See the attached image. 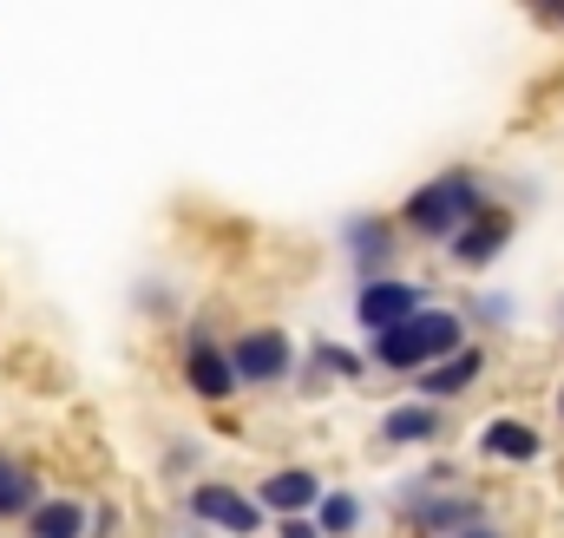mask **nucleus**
<instances>
[{
    "instance_id": "f257e3e1",
    "label": "nucleus",
    "mask_w": 564,
    "mask_h": 538,
    "mask_svg": "<svg viewBox=\"0 0 564 538\" xmlns=\"http://www.w3.org/2000/svg\"><path fill=\"white\" fill-rule=\"evenodd\" d=\"M466 342H473L466 309H459V302H426V309H414L408 322H394V329L368 335V362H375V375L414 381L421 368L446 362V355H459Z\"/></svg>"
},
{
    "instance_id": "f03ea898",
    "label": "nucleus",
    "mask_w": 564,
    "mask_h": 538,
    "mask_svg": "<svg viewBox=\"0 0 564 538\" xmlns=\"http://www.w3.org/2000/svg\"><path fill=\"white\" fill-rule=\"evenodd\" d=\"M486 513H492V506L459 480L453 460H433L426 473H414V480L394 486V519L421 538H453V532H466L473 519H486Z\"/></svg>"
},
{
    "instance_id": "7ed1b4c3",
    "label": "nucleus",
    "mask_w": 564,
    "mask_h": 538,
    "mask_svg": "<svg viewBox=\"0 0 564 538\" xmlns=\"http://www.w3.org/2000/svg\"><path fill=\"white\" fill-rule=\"evenodd\" d=\"M479 204H492V184L473 171V164H446V171H433L421 177L408 197H401V230L414 237V244H433V250H446V237L479 211Z\"/></svg>"
},
{
    "instance_id": "20e7f679",
    "label": "nucleus",
    "mask_w": 564,
    "mask_h": 538,
    "mask_svg": "<svg viewBox=\"0 0 564 538\" xmlns=\"http://www.w3.org/2000/svg\"><path fill=\"white\" fill-rule=\"evenodd\" d=\"M184 519H191L197 532H217V538H263L276 526V519L263 513L257 486H237V480H224V473H197V480L184 486Z\"/></svg>"
},
{
    "instance_id": "39448f33",
    "label": "nucleus",
    "mask_w": 564,
    "mask_h": 538,
    "mask_svg": "<svg viewBox=\"0 0 564 538\" xmlns=\"http://www.w3.org/2000/svg\"><path fill=\"white\" fill-rule=\"evenodd\" d=\"M230 362H237L243 395H276V388H295L302 375V342L282 322H243L230 335Z\"/></svg>"
},
{
    "instance_id": "423d86ee",
    "label": "nucleus",
    "mask_w": 564,
    "mask_h": 538,
    "mask_svg": "<svg viewBox=\"0 0 564 538\" xmlns=\"http://www.w3.org/2000/svg\"><path fill=\"white\" fill-rule=\"evenodd\" d=\"M177 381L197 407H230L243 395L237 381V362H230V335H217L204 315L184 322V342H177Z\"/></svg>"
},
{
    "instance_id": "0eeeda50",
    "label": "nucleus",
    "mask_w": 564,
    "mask_h": 538,
    "mask_svg": "<svg viewBox=\"0 0 564 538\" xmlns=\"http://www.w3.org/2000/svg\"><path fill=\"white\" fill-rule=\"evenodd\" d=\"M335 250H341V263L355 269V282L361 276H388V269H401L408 230H401L394 211H348L335 224Z\"/></svg>"
},
{
    "instance_id": "6e6552de",
    "label": "nucleus",
    "mask_w": 564,
    "mask_h": 538,
    "mask_svg": "<svg viewBox=\"0 0 564 538\" xmlns=\"http://www.w3.org/2000/svg\"><path fill=\"white\" fill-rule=\"evenodd\" d=\"M512 237H519V211L492 197V204H479V211L446 237V263L459 269V276H486V269L512 250Z\"/></svg>"
},
{
    "instance_id": "1a4fd4ad",
    "label": "nucleus",
    "mask_w": 564,
    "mask_h": 538,
    "mask_svg": "<svg viewBox=\"0 0 564 538\" xmlns=\"http://www.w3.org/2000/svg\"><path fill=\"white\" fill-rule=\"evenodd\" d=\"M426 302H433V289H426L421 276L388 269V276H361V282H355L348 315H355V329H361V335H381V329L408 322V315H414V309H426Z\"/></svg>"
},
{
    "instance_id": "9d476101",
    "label": "nucleus",
    "mask_w": 564,
    "mask_h": 538,
    "mask_svg": "<svg viewBox=\"0 0 564 538\" xmlns=\"http://www.w3.org/2000/svg\"><path fill=\"white\" fill-rule=\"evenodd\" d=\"M375 440L388 453H421V446H440L446 440V407L426 401V395H408V401H388L381 420H375Z\"/></svg>"
},
{
    "instance_id": "9b49d317",
    "label": "nucleus",
    "mask_w": 564,
    "mask_h": 538,
    "mask_svg": "<svg viewBox=\"0 0 564 538\" xmlns=\"http://www.w3.org/2000/svg\"><path fill=\"white\" fill-rule=\"evenodd\" d=\"M473 453L499 473H519V466H539L545 460V433L525 420V413H492L479 433H473Z\"/></svg>"
},
{
    "instance_id": "f8f14e48",
    "label": "nucleus",
    "mask_w": 564,
    "mask_h": 538,
    "mask_svg": "<svg viewBox=\"0 0 564 538\" xmlns=\"http://www.w3.org/2000/svg\"><path fill=\"white\" fill-rule=\"evenodd\" d=\"M375 375V362H368V348H355V342H335V335H315L308 348H302V388L308 395H322V388H361Z\"/></svg>"
},
{
    "instance_id": "ddd939ff",
    "label": "nucleus",
    "mask_w": 564,
    "mask_h": 538,
    "mask_svg": "<svg viewBox=\"0 0 564 538\" xmlns=\"http://www.w3.org/2000/svg\"><path fill=\"white\" fill-rule=\"evenodd\" d=\"M328 493V480L308 466V460H282L270 473H257V499L270 519H295V513H315V499Z\"/></svg>"
},
{
    "instance_id": "4468645a",
    "label": "nucleus",
    "mask_w": 564,
    "mask_h": 538,
    "mask_svg": "<svg viewBox=\"0 0 564 538\" xmlns=\"http://www.w3.org/2000/svg\"><path fill=\"white\" fill-rule=\"evenodd\" d=\"M486 368H492V348H486V342H466L459 355H446V362H433V368L414 375V395L453 407V401H466V395L486 381Z\"/></svg>"
},
{
    "instance_id": "2eb2a0df",
    "label": "nucleus",
    "mask_w": 564,
    "mask_h": 538,
    "mask_svg": "<svg viewBox=\"0 0 564 538\" xmlns=\"http://www.w3.org/2000/svg\"><path fill=\"white\" fill-rule=\"evenodd\" d=\"M13 532L20 538H93V499L86 493H46Z\"/></svg>"
},
{
    "instance_id": "dca6fc26",
    "label": "nucleus",
    "mask_w": 564,
    "mask_h": 538,
    "mask_svg": "<svg viewBox=\"0 0 564 538\" xmlns=\"http://www.w3.org/2000/svg\"><path fill=\"white\" fill-rule=\"evenodd\" d=\"M46 499V480H40V466L26 460V453H13V446H0V526H20L33 506Z\"/></svg>"
},
{
    "instance_id": "f3484780",
    "label": "nucleus",
    "mask_w": 564,
    "mask_h": 538,
    "mask_svg": "<svg viewBox=\"0 0 564 538\" xmlns=\"http://www.w3.org/2000/svg\"><path fill=\"white\" fill-rule=\"evenodd\" d=\"M315 526L328 538H361L368 532V499H361L355 486H328V493L315 499Z\"/></svg>"
},
{
    "instance_id": "a211bd4d",
    "label": "nucleus",
    "mask_w": 564,
    "mask_h": 538,
    "mask_svg": "<svg viewBox=\"0 0 564 538\" xmlns=\"http://www.w3.org/2000/svg\"><path fill=\"white\" fill-rule=\"evenodd\" d=\"M459 309H466L473 329H512V309H519V302H512L506 289H479V295H466Z\"/></svg>"
},
{
    "instance_id": "6ab92c4d",
    "label": "nucleus",
    "mask_w": 564,
    "mask_h": 538,
    "mask_svg": "<svg viewBox=\"0 0 564 538\" xmlns=\"http://www.w3.org/2000/svg\"><path fill=\"white\" fill-rule=\"evenodd\" d=\"M126 532V499L119 493H99L93 499V538H119Z\"/></svg>"
},
{
    "instance_id": "aec40b11",
    "label": "nucleus",
    "mask_w": 564,
    "mask_h": 538,
    "mask_svg": "<svg viewBox=\"0 0 564 538\" xmlns=\"http://www.w3.org/2000/svg\"><path fill=\"white\" fill-rule=\"evenodd\" d=\"M132 302H139V315H151V322H171V315H177L164 282H139V289H132Z\"/></svg>"
},
{
    "instance_id": "412c9836",
    "label": "nucleus",
    "mask_w": 564,
    "mask_h": 538,
    "mask_svg": "<svg viewBox=\"0 0 564 538\" xmlns=\"http://www.w3.org/2000/svg\"><path fill=\"white\" fill-rule=\"evenodd\" d=\"M525 13H532V26H545V33H564V0H525Z\"/></svg>"
},
{
    "instance_id": "4be33fe9",
    "label": "nucleus",
    "mask_w": 564,
    "mask_h": 538,
    "mask_svg": "<svg viewBox=\"0 0 564 538\" xmlns=\"http://www.w3.org/2000/svg\"><path fill=\"white\" fill-rule=\"evenodd\" d=\"M270 538H328V532L315 526V513H295V519H276V526H270Z\"/></svg>"
},
{
    "instance_id": "5701e85b",
    "label": "nucleus",
    "mask_w": 564,
    "mask_h": 538,
    "mask_svg": "<svg viewBox=\"0 0 564 538\" xmlns=\"http://www.w3.org/2000/svg\"><path fill=\"white\" fill-rule=\"evenodd\" d=\"M191 460H197V446H191V440H177V446L164 453V473H171V480H184V473H191Z\"/></svg>"
},
{
    "instance_id": "b1692460",
    "label": "nucleus",
    "mask_w": 564,
    "mask_h": 538,
    "mask_svg": "<svg viewBox=\"0 0 564 538\" xmlns=\"http://www.w3.org/2000/svg\"><path fill=\"white\" fill-rule=\"evenodd\" d=\"M453 538H506V526H499V519H492V513H486V519H473V526H466V532H453Z\"/></svg>"
},
{
    "instance_id": "393cba45",
    "label": "nucleus",
    "mask_w": 564,
    "mask_h": 538,
    "mask_svg": "<svg viewBox=\"0 0 564 538\" xmlns=\"http://www.w3.org/2000/svg\"><path fill=\"white\" fill-rule=\"evenodd\" d=\"M552 413H558V427H564V381H558V395H552Z\"/></svg>"
},
{
    "instance_id": "a878e982",
    "label": "nucleus",
    "mask_w": 564,
    "mask_h": 538,
    "mask_svg": "<svg viewBox=\"0 0 564 538\" xmlns=\"http://www.w3.org/2000/svg\"><path fill=\"white\" fill-rule=\"evenodd\" d=\"M558 329H564V315H558Z\"/></svg>"
}]
</instances>
